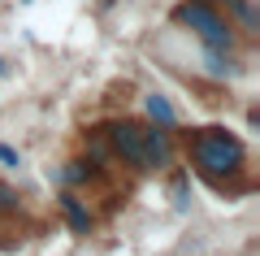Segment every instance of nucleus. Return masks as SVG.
<instances>
[{
	"label": "nucleus",
	"instance_id": "obj_1",
	"mask_svg": "<svg viewBox=\"0 0 260 256\" xmlns=\"http://www.w3.org/2000/svg\"><path fill=\"white\" fill-rule=\"evenodd\" d=\"M182 148H186L191 169L204 178L213 191L247 195L251 187H256L247 178V144H243L230 126H195V130H182Z\"/></svg>",
	"mask_w": 260,
	"mask_h": 256
},
{
	"label": "nucleus",
	"instance_id": "obj_2",
	"mask_svg": "<svg viewBox=\"0 0 260 256\" xmlns=\"http://www.w3.org/2000/svg\"><path fill=\"white\" fill-rule=\"evenodd\" d=\"M169 18L178 26H186L204 48H213V52H239V31H234V22L217 5H208V0H182V5H174Z\"/></svg>",
	"mask_w": 260,
	"mask_h": 256
},
{
	"label": "nucleus",
	"instance_id": "obj_3",
	"mask_svg": "<svg viewBox=\"0 0 260 256\" xmlns=\"http://www.w3.org/2000/svg\"><path fill=\"white\" fill-rule=\"evenodd\" d=\"M104 139L113 148V161L126 165L130 174H148V148H143V122L135 118H109Z\"/></svg>",
	"mask_w": 260,
	"mask_h": 256
},
{
	"label": "nucleus",
	"instance_id": "obj_4",
	"mask_svg": "<svg viewBox=\"0 0 260 256\" xmlns=\"http://www.w3.org/2000/svg\"><path fill=\"white\" fill-rule=\"evenodd\" d=\"M143 148H148V174H160V169H169L178 156V139L169 126H152V122H143Z\"/></svg>",
	"mask_w": 260,
	"mask_h": 256
},
{
	"label": "nucleus",
	"instance_id": "obj_5",
	"mask_svg": "<svg viewBox=\"0 0 260 256\" xmlns=\"http://www.w3.org/2000/svg\"><path fill=\"white\" fill-rule=\"evenodd\" d=\"M56 209H61V217H65V226L74 230V235H91L95 230V209L83 200V191H74V187H61L56 191Z\"/></svg>",
	"mask_w": 260,
	"mask_h": 256
},
{
	"label": "nucleus",
	"instance_id": "obj_6",
	"mask_svg": "<svg viewBox=\"0 0 260 256\" xmlns=\"http://www.w3.org/2000/svg\"><path fill=\"white\" fill-rule=\"evenodd\" d=\"M13 217H22V195H18V187H9V183H0V235H13L22 243L26 239V230H13Z\"/></svg>",
	"mask_w": 260,
	"mask_h": 256
},
{
	"label": "nucleus",
	"instance_id": "obj_7",
	"mask_svg": "<svg viewBox=\"0 0 260 256\" xmlns=\"http://www.w3.org/2000/svg\"><path fill=\"white\" fill-rule=\"evenodd\" d=\"M143 113H148L152 126H169V130H178V113H174V104H169V96L148 92V96H143Z\"/></svg>",
	"mask_w": 260,
	"mask_h": 256
},
{
	"label": "nucleus",
	"instance_id": "obj_8",
	"mask_svg": "<svg viewBox=\"0 0 260 256\" xmlns=\"http://www.w3.org/2000/svg\"><path fill=\"white\" fill-rule=\"evenodd\" d=\"M204 70L213 74V78H234L243 65L234 61V52H213V48H204Z\"/></svg>",
	"mask_w": 260,
	"mask_h": 256
},
{
	"label": "nucleus",
	"instance_id": "obj_9",
	"mask_svg": "<svg viewBox=\"0 0 260 256\" xmlns=\"http://www.w3.org/2000/svg\"><path fill=\"white\" fill-rule=\"evenodd\" d=\"M0 161L9 165V169H18V165H22V156H18V152H13V148H9V144H0Z\"/></svg>",
	"mask_w": 260,
	"mask_h": 256
}]
</instances>
